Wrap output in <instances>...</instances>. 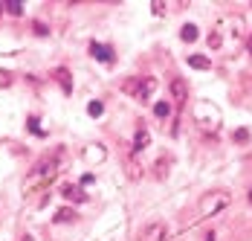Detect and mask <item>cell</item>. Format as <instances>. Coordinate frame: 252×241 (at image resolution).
<instances>
[{"label": "cell", "instance_id": "5", "mask_svg": "<svg viewBox=\"0 0 252 241\" xmlns=\"http://www.w3.org/2000/svg\"><path fill=\"white\" fill-rule=\"evenodd\" d=\"M165 236H168V227H165V224H151V227L145 230L142 241H165Z\"/></svg>", "mask_w": 252, "mask_h": 241}, {"label": "cell", "instance_id": "16", "mask_svg": "<svg viewBox=\"0 0 252 241\" xmlns=\"http://www.w3.org/2000/svg\"><path fill=\"white\" fill-rule=\"evenodd\" d=\"M220 47H223V38H220L218 29H212V35H209V49H220Z\"/></svg>", "mask_w": 252, "mask_h": 241}, {"label": "cell", "instance_id": "17", "mask_svg": "<svg viewBox=\"0 0 252 241\" xmlns=\"http://www.w3.org/2000/svg\"><path fill=\"white\" fill-rule=\"evenodd\" d=\"M55 221H58V224H64V221H76V212H73V209H58Z\"/></svg>", "mask_w": 252, "mask_h": 241}, {"label": "cell", "instance_id": "3", "mask_svg": "<svg viewBox=\"0 0 252 241\" xmlns=\"http://www.w3.org/2000/svg\"><path fill=\"white\" fill-rule=\"evenodd\" d=\"M122 90L130 93L133 99H139V102H145L157 90V79H151V76H145V79H127L125 84H122Z\"/></svg>", "mask_w": 252, "mask_h": 241}, {"label": "cell", "instance_id": "25", "mask_svg": "<svg viewBox=\"0 0 252 241\" xmlns=\"http://www.w3.org/2000/svg\"><path fill=\"white\" fill-rule=\"evenodd\" d=\"M250 52H252V38H250Z\"/></svg>", "mask_w": 252, "mask_h": 241}, {"label": "cell", "instance_id": "4", "mask_svg": "<svg viewBox=\"0 0 252 241\" xmlns=\"http://www.w3.org/2000/svg\"><path fill=\"white\" fill-rule=\"evenodd\" d=\"M194 120L200 125L203 131H218L220 128V114H218V108H212L209 102H200L197 108H194Z\"/></svg>", "mask_w": 252, "mask_h": 241}, {"label": "cell", "instance_id": "11", "mask_svg": "<svg viewBox=\"0 0 252 241\" xmlns=\"http://www.w3.org/2000/svg\"><path fill=\"white\" fill-rule=\"evenodd\" d=\"M180 38H183L186 44H194V41H197V26H194V24H186L183 29H180Z\"/></svg>", "mask_w": 252, "mask_h": 241}, {"label": "cell", "instance_id": "20", "mask_svg": "<svg viewBox=\"0 0 252 241\" xmlns=\"http://www.w3.org/2000/svg\"><path fill=\"white\" fill-rule=\"evenodd\" d=\"M9 84H12V73L0 70V87H9Z\"/></svg>", "mask_w": 252, "mask_h": 241}, {"label": "cell", "instance_id": "26", "mask_svg": "<svg viewBox=\"0 0 252 241\" xmlns=\"http://www.w3.org/2000/svg\"><path fill=\"white\" fill-rule=\"evenodd\" d=\"M250 201H252V189H250Z\"/></svg>", "mask_w": 252, "mask_h": 241}, {"label": "cell", "instance_id": "10", "mask_svg": "<svg viewBox=\"0 0 252 241\" xmlns=\"http://www.w3.org/2000/svg\"><path fill=\"white\" fill-rule=\"evenodd\" d=\"M84 157H87L90 163H101V160H104V148H101V145H90V148H84Z\"/></svg>", "mask_w": 252, "mask_h": 241}, {"label": "cell", "instance_id": "8", "mask_svg": "<svg viewBox=\"0 0 252 241\" xmlns=\"http://www.w3.org/2000/svg\"><path fill=\"white\" fill-rule=\"evenodd\" d=\"M90 52H93V58H99V61H113V49L104 47V44H90Z\"/></svg>", "mask_w": 252, "mask_h": 241}, {"label": "cell", "instance_id": "24", "mask_svg": "<svg viewBox=\"0 0 252 241\" xmlns=\"http://www.w3.org/2000/svg\"><path fill=\"white\" fill-rule=\"evenodd\" d=\"M24 241H32V236H24Z\"/></svg>", "mask_w": 252, "mask_h": 241}, {"label": "cell", "instance_id": "23", "mask_svg": "<svg viewBox=\"0 0 252 241\" xmlns=\"http://www.w3.org/2000/svg\"><path fill=\"white\" fill-rule=\"evenodd\" d=\"M206 241H215V233H209V236H206Z\"/></svg>", "mask_w": 252, "mask_h": 241}, {"label": "cell", "instance_id": "1", "mask_svg": "<svg viewBox=\"0 0 252 241\" xmlns=\"http://www.w3.org/2000/svg\"><path fill=\"white\" fill-rule=\"evenodd\" d=\"M58 166H61V151H55V154H50V157H44V160L32 169V174L26 177L24 189H26V192H32L35 186H47L52 177L58 174Z\"/></svg>", "mask_w": 252, "mask_h": 241}, {"label": "cell", "instance_id": "14", "mask_svg": "<svg viewBox=\"0 0 252 241\" xmlns=\"http://www.w3.org/2000/svg\"><path fill=\"white\" fill-rule=\"evenodd\" d=\"M3 6H6L9 15H24V3H21V0H6Z\"/></svg>", "mask_w": 252, "mask_h": 241}, {"label": "cell", "instance_id": "2", "mask_svg": "<svg viewBox=\"0 0 252 241\" xmlns=\"http://www.w3.org/2000/svg\"><path fill=\"white\" fill-rule=\"evenodd\" d=\"M229 192H209L206 198L200 201V206H197V221L200 218H212V215H218V212H223L229 206Z\"/></svg>", "mask_w": 252, "mask_h": 241}, {"label": "cell", "instance_id": "9", "mask_svg": "<svg viewBox=\"0 0 252 241\" xmlns=\"http://www.w3.org/2000/svg\"><path fill=\"white\" fill-rule=\"evenodd\" d=\"M148 145H151V134H148L145 128H139V131H136V137H133V148H136V151H142V148H148Z\"/></svg>", "mask_w": 252, "mask_h": 241}, {"label": "cell", "instance_id": "12", "mask_svg": "<svg viewBox=\"0 0 252 241\" xmlns=\"http://www.w3.org/2000/svg\"><path fill=\"white\" fill-rule=\"evenodd\" d=\"M189 67H194V70H209L212 61H209L206 55H189Z\"/></svg>", "mask_w": 252, "mask_h": 241}, {"label": "cell", "instance_id": "7", "mask_svg": "<svg viewBox=\"0 0 252 241\" xmlns=\"http://www.w3.org/2000/svg\"><path fill=\"white\" fill-rule=\"evenodd\" d=\"M171 96H174V102H180V105L189 99V87H186L183 79H174V81H171Z\"/></svg>", "mask_w": 252, "mask_h": 241}, {"label": "cell", "instance_id": "22", "mask_svg": "<svg viewBox=\"0 0 252 241\" xmlns=\"http://www.w3.org/2000/svg\"><path fill=\"white\" fill-rule=\"evenodd\" d=\"M35 32H38V35H47L50 29H47V26H44V24H35Z\"/></svg>", "mask_w": 252, "mask_h": 241}, {"label": "cell", "instance_id": "19", "mask_svg": "<svg viewBox=\"0 0 252 241\" xmlns=\"http://www.w3.org/2000/svg\"><path fill=\"white\" fill-rule=\"evenodd\" d=\"M232 137H235V143H250V131H247V128H238Z\"/></svg>", "mask_w": 252, "mask_h": 241}, {"label": "cell", "instance_id": "15", "mask_svg": "<svg viewBox=\"0 0 252 241\" xmlns=\"http://www.w3.org/2000/svg\"><path fill=\"white\" fill-rule=\"evenodd\" d=\"M154 114H157L159 120H165V117L171 114V105H168V102H157V105H154Z\"/></svg>", "mask_w": 252, "mask_h": 241}, {"label": "cell", "instance_id": "21", "mask_svg": "<svg viewBox=\"0 0 252 241\" xmlns=\"http://www.w3.org/2000/svg\"><path fill=\"white\" fill-rule=\"evenodd\" d=\"M93 180H96V177H93V174H84V177H81V186H90V183H93Z\"/></svg>", "mask_w": 252, "mask_h": 241}, {"label": "cell", "instance_id": "13", "mask_svg": "<svg viewBox=\"0 0 252 241\" xmlns=\"http://www.w3.org/2000/svg\"><path fill=\"white\" fill-rule=\"evenodd\" d=\"M55 79H58V84L64 87V93H70V90H73V81H70V73L64 70V67H61V70H55Z\"/></svg>", "mask_w": 252, "mask_h": 241}, {"label": "cell", "instance_id": "18", "mask_svg": "<svg viewBox=\"0 0 252 241\" xmlns=\"http://www.w3.org/2000/svg\"><path fill=\"white\" fill-rule=\"evenodd\" d=\"M101 111H104L101 102H90V105H87V114H90V117H101Z\"/></svg>", "mask_w": 252, "mask_h": 241}, {"label": "cell", "instance_id": "6", "mask_svg": "<svg viewBox=\"0 0 252 241\" xmlns=\"http://www.w3.org/2000/svg\"><path fill=\"white\" fill-rule=\"evenodd\" d=\"M61 195H64L67 201H76V203H84V201H87V195L81 192V186H73V183H64V186H61Z\"/></svg>", "mask_w": 252, "mask_h": 241}]
</instances>
